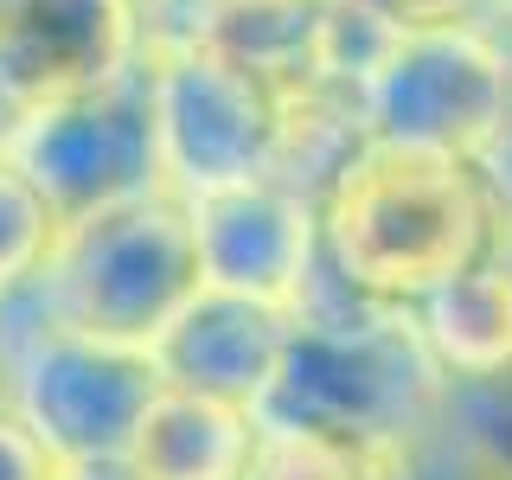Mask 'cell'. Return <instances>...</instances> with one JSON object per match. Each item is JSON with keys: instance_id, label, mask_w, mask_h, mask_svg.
Here are the masks:
<instances>
[{"instance_id": "obj_1", "label": "cell", "mask_w": 512, "mask_h": 480, "mask_svg": "<svg viewBox=\"0 0 512 480\" xmlns=\"http://www.w3.org/2000/svg\"><path fill=\"white\" fill-rule=\"evenodd\" d=\"M320 276L378 308H410L512 231L506 199L480 160L410 154L365 141L314 199Z\"/></svg>"}, {"instance_id": "obj_2", "label": "cell", "mask_w": 512, "mask_h": 480, "mask_svg": "<svg viewBox=\"0 0 512 480\" xmlns=\"http://www.w3.org/2000/svg\"><path fill=\"white\" fill-rule=\"evenodd\" d=\"M448 378L436 372L410 308H378L333 288L314 263L295 301V333L250 416L269 429H327L359 442H423L442 423Z\"/></svg>"}, {"instance_id": "obj_3", "label": "cell", "mask_w": 512, "mask_h": 480, "mask_svg": "<svg viewBox=\"0 0 512 480\" xmlns=\"http://www.w3.org/2000/svg\"><path fill=\"white\" fill-rule=\"evenodd\" d=\"M154 391L148 352L52 320L39 276L0 295V410L20 416L52 461L122 455Z\"/></svg>"}, {"instance_id": "obj_4", "label": "cell", "mask_w": 512, "mask_h": 480, "mask_svg": "<svg viewBox=\"0 0 512 480\" xmlns=\"http://www.w3.org/2000/svg\"><path fill=\"white\" fill-rule=\"evenodd\" d=\"M192 288H199L192 224L186 205L160 186L58 224L52 250L39 263V295L52 320L90 333V340H116L141 352L180 314Z\"/></svg>"}, {"instance_id": "obj_5", "label": "cell", "mask_w": 512, "mask_h": 480, "mask_svg": "<svg viewBox=\"0 0 512 480\" xmlns=\"http://www.w3.org/2000/svg\"><path fill=\"white\" fill-rule=\"evenodd\" d=\"M365 135L378 148L480 160L512 122V52L493 20L474 26H410L384 39L359 84Z\"/></svg>"}, {"instance_id": "obj_6", "label": "cell", "mask_w": 512, "mask_h": 480, "mask_svg": "<svg viewBox=\"0 0 512 480\" xmlns=\"http://www.w3.org/2000/svg\"><path fill=\"white\" fill-rule=\"evenodd\" d=\"M282 96L269 77L205 52V45H154L141 64V103L154 128V167L173 199L244 186L276 173Z\"/></svg>"}, {"instance_id": "obj_7", "label": "cell", "mask_w": 512, "mask_h": 480, "mask_svg": "<svg viewBox=\"0 0 512 480\" xmlns=\"http://www.w3.org/2000/svg\"><path fill=\"white\" fill-rule=\"evenodd\" d=\"M7 160L20 167V180L39 192L58 224L122 205L135 192H154L160 167H154V128H148V103H141V77L116 90H96V96H64V103L26 109V122L7 141Z\"/></svg>"}, {"instance_id": "obj_8", "label": "cell", "mask_w": 512, "mask_h": 480, "mask_svg": "<svg viewBox=\"0 0 512 480\" xmlns=\"http://www.w3.org/2000/svg\"><path fill=\"white\" fill-rule=\"evenodd\" d=\"M148 0H0V77L26 109L135 84Z\"/></svg>"}, {"instance_id": "obj_9", "label": "cell", "mask_w": 512, "mask_h": 480, "mask_svg": "<svg viewBox=\"0 0 512 480\" xmlns=\"http://www.w3.org/2000/svg\"><path fill=\"white\" fill-rule=\"evenodd\" d=\"M180 205L205 288H231V295L276 301V308H295L308 295L320 263V212L308 192L263 173V180L218 186Z\"/></svg>"}, {"instance_id": "obj_10", "label": "cell", "mask_w": 512, "mask_h": 480, "mask_svg": "<svg viewBox=\"0 0 512 480\" xmlns=\"http://www.w3.org/2000/svg\"><path fill=\"white\" fill-rule=\"evenodd\" d=\"M288 333H295V308L199 282L180 301V314L154 333L148 359H154V378L173 384V391H199V397H218V404L256 410L282 365Z\"/></svg>"}, {"instance_id": "obj_11", "label": "cell", "mask_w": 512, "mask_h": 480, "mask_svg": "<svg viewBox=\"0 0 512 480\" xmlns=\"http://www.w3.org/2000/svg\"><path fill=\"white\" fill-rule=\"evenodd\" d=\"M410 327L448 384L512 378V231L500 250L474 256L429 295L410 301Z\"/></svg>"}, {"instance_id": "obj_12", "label": "cell", "mask_w": 512, "mask_h": 480, "mask_svg": "<svg viewBox=\"0 0 512 480\" xmlns=\"http://www.w3.org/2000/svg\"><path fill=\"white\" fill-rule=\"evenodd\" d=\"M250 448H256L250 410L160 384L122 448V461L141 480H244Z\"/></svg>"}, {"instance_id": "obj_13", "label": "cell", "mask_w": 512, "mask_h": 480, "mask_svg": "<svg viewBox=\"0 0 512 480\" xmlns=\"http://www.w3.org/2000/svg\"><path fill=\"white\" fill-rule=\"evenodd\" d=\"M416 442H359L327 429H269L256 423L244 480H410Z\"/></svg>"}, {"instance_id": "obj_14", "label": "cell", "mask_w": 512, "mask_h": 480, "mask_svg": "<svg viewBox=\"0 0 512 480\" xmlns=\"http://www.w3.org/2000/svg\"><path fill=\"white\" fill-rule=\"evenodd\" d=\"M52 231H58V218L45 212V199L20 180V167L0 154V295L20 288L26 276H39L45 250H52Z\"/></svg>"}, {"instance_id": "obj_15", "label": "cell", "mask_w": 512, "mask_h": 480, "mask_svg": "<svg viewBox=\"0 0 512 480\" xmlns=\"http://www.w3.org/2000/svg\"><path fill=\"white\" fill-rule=\"evenodd\" d=\"M442 429H455L500 480H512V378L493 384H448Z\"/></svg>"}, {"instance_id": "obj_16", "label": "cell", "mask_w": 512, "mask_h": 480, "mask_svg": "<svg viewBox=\"0 0 512 480\" xmlns=\"http://www.w3.org/2000/svg\"><path fill=\"white\" fill-rule=\"evenodd\" d=\"M359 13H372L378 26L410 32V26H474L487 20V0H352Z\"/></svg>"}, {"instance_id": "obj_17", "label": "cell", "mask_w": 512, "mask_h": 480, "mask_svg": "<svg viewBox=\"0 0 512 480\" xmlns=\"http://www.w3.org/2000/svg\"><path fill=\"white\" fill-rule=\"evenodd\" d=\"M410 480H500L487 468V461L474 455L468 442L455 436V429H429L423 442H416V468H410Z\"/></svg>"}, {"instance_id": "obj_18", "label": "cell", "mask_w": 512, "mask_h": 480, "mask_svg": "<svg viewBox=\"0 0 512 480\" xmlns=\"http://www.w3.org/2000/svg\"><path fill=\"white\" fill-rule=\"evenodd\" d=\"M52 474L58 461L45 455V442L13 410H0V480H52Z\"/></svg>"}, {"instance_id": "obj_19", "label": "cell", "mask_w": 512, "mask_h": 480, "mask_svg": "<svg viewBox=\"0 0 512 480\" xmlns=\"http://www.w3.org/2000/svg\"><path fill=\"white\" fill-rule=\"evenodd\" d=\"M52 480H141L122 455H90V461H58Z\"/></svg>"}, {"instance_id": "obj_20", "label": "cell", "mask_w": 512, "mask_h": 480, "mask_svg": "<svg viewBox=\"0 0 512 480\" xmlns=\"http://www.w3.org/2000/svg\"><path fill=\"white\" fill-rule=\"evenodd\" d=\"M506 52H512V32H506ZM487 180H493V192H500V199H506V212H512V122H506L500 148L487 154Z\"/></svg>"}, {"instance_id": "obj_21", "label": "cell", "mask_w": 512, "mask_h": 480, "mask_svg": "<svg viewBox=\"0 0 512 480\" xmlns=\"http://www.w3.org/2000/svg\"><path fill=\"white\" fill-rule=\"evenodd\" d=\"M26 122V103L7 90V77H0V154H7V141H13V128Z\"/></svg>"}, {"instance_id": "obj_22", "label": "cell", "mask_w": 512, "mask_h": 480, "mask_svg": "<svg viewBox=\"0 0 512 480\" xmlns=\"http://www.w3.org/2000/svg\"><path fill=\"white\" fill-rule=\"evenodd\" d=\"M487 20L500 32H512V0H487Z\"/></svg>"}]
</instances>
